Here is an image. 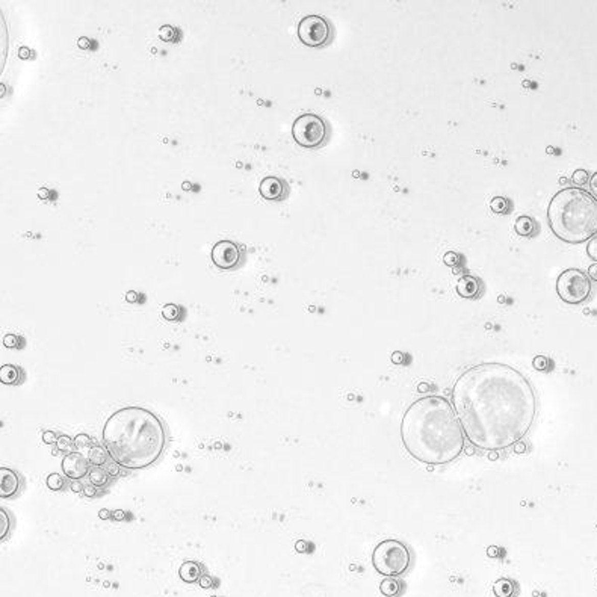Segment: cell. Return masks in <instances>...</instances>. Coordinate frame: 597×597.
<instances>
[{"label":"cell","mask_w":597,"mask_h":597,"mask_svg":"<svg viewBox=\"0 0 597 597\" xmlns=\"http://www.w3.org/2000/svg\"><path fill=\"white\" fill-rule=\"evenodd\" d=\"M42 442L45 443V445H53V443H58V436L55 434V431H44L42 433Z\"/></svg>","instance_id":"d6a6232c"},{"label":"cell","mask_w":597,"mask_h":597,"mask_svg":"<svg viewBox=\"0 0 597 597\" xmlns=\"http://www.w3.org/2000/svg\"><path fill=\"white\" fill-rule=\"evenodd\" d=\"M517 584L510 578H500L493 584V594L496 597H516L517 596Z\"/></svg>","instance_id":"9a60e30c"},{"label":"cell","mask_w":597,"mask_h":597,"mask_svg":"<svg viewBox=\"0 0 597 597\" xmlns=\"http://www.w3.org/2000/svg\"><path fill=\"white\" fill-rule=\"evenodd\" d=\"M183 187H185V189H189V187H190V185H189V183H185V185H183Z\"/></svg>","instance_id":"f5cc1de1"},{"label":"cell","mask_w":597,"mask_h":597,"mask_svg":"<svg viewBox=\"0 0 597 597\" xmlns=\"http://www.w3.org/2000/svg\"><path fill=\"white\" fill-rule=\"evenodd\" d=\"M198 582H200V587H201V588H210V587H212V579H210V576H201V579H200Z\"/></svg>","instance_id":"60d3db41"},{"label":"cell","mask_w":597,"mask_h":597,"mask_svg":"<svg viewBox=\"0 0 597 597\" xmlns=\"http://www.w3.org/2000/svg\"><path fill=\"white\" fill-rule=\"evenodd\" d=\"M180 313H182V310H180V307L176 305V304H166V305H163V308H162V316H163L166 321H179Z\"/></svg>","instance_id":"7402d4cb"},{"label":"cell","mask_w":597,"mask_h":597,"mask_svg":"<svg viewBox=\"0 0 597 597\" xmlns=\"http://www.w3.org/2000/svg\"><path fill=\"white\" fill-rule=\"evenodd\" d=\"M112 517L115 519V520L121 522V520H124V519H126V513H124L123 510H115V511L112 513Z\"/></svg>","instance_id":"f6af8a7d"},{"label":"cell","mask_w":597,"mask_h":597,"mask_svg":"<svg viewBox=\"0 0 597 597\" xmlns=\"http://www.w3.org/2000/svg\"><path fill=\"white\" fill-rule=\"evenodd\" d=\"M159 37L162 38V41L174 42V41H177V38H179V32H177V29L173 28V26H162L160 31H159Z\"/></svg>","instance_id":"d4e9b609"},{"label":"cell","mask_w":597,"mask_h":597,"mask_svg":"<svg viewBox=\"0 0 597 597\" xmlns=\"http://www.w3.org/2000/svg\"><path fill=\"white\" fill-rule=\"evenodd\" d=\"M593 294V283L587 272L570 268L562 271L557 278V295L570 305L585 302Z\"/></svg>","instance_id":"8992f818"},{"label":"cell","mask_w":597,"mask_h":597,"mask_svg":"<svg viewBox=\"0 0 597 597\" xmlns=\"http://www.w3.org/2000/svg\"><path fill=\"white\" fill-rule=\"evenodd\" d=\"M513 450H514V453L522 455V453H524V452L528 450V446H526L524 442H519V443H516V445L513 446Z\"/></svg>","instance_id":"f35d334b"},{"label":"cell","mask_w":597,"mask_h":597,"mask_svg":"<svg viewBox=\"0 0 597 597\" xmlns=\"http://www.w3.org/2000/svg\"><path fill=\"white\" fill-rule=\"evenodd\" d=\"M18 56H20L21 59H28V58L31 56V50H29L28 47H21V49L18 50Z\"/></svg>","instance_id":"7dc6e473"},{"label":"cell","mask_w":597,"mask_h":597,"mask_svg":"<svg viewBox=\"0 0 597 597\" xmlns=\"http://www.w3.org/2000/svg\"><path fill=\"white\" fill-rule=\"evenodd\" d=\"M487 555H488L490 558H500V557L504 555V551H502L500 547H497V546H490V547L487 549Z\"/></svg>","instance_id":"e575fe53"},{"label":"cell","mask_w":597,"mask_h":597,"mask_svg":"<svg viewBox=\"0 0 597 597\" xmlns=\"http://www.w3.org/2000/svg\"><path fill=\"white\" fill-rule=\"evenodd\" d=\"M99 517H100L102 520H108V519H111V517H112V511H109V510L103 508V510H100V511H99Z\"/></svg>","instance_id":"7bdbcfd3"},{"label":"cell","mask_w":597,"mask_h":597,"mask_svg":"<svg viewBox=\"0 0 597 597\" xmlns=\"http://www.w3.org/2000/svg\"><path fill=\"white\" fill-rule=\"evenodd\" d=\"M417 392L419 393H428V392H431V386L428 383H420L417 386Z\"/></svg>","instance_id":"ee69618b"},{"label":"cell","mask_w":597,"mask_h":597,"mask_svg":"<svg viewBox=\"0 0 597 597\" xmlns=\"http://www.w3.org/2000/svg\"><path fill=\"white\" fill-rule=\"evenodd\" d=\"M20 490V478L17 472L9 467H0V497L8 499Z\"/></svg>","instance_id":"8fae6325"},{"label":"cell","mask_w":597,"mask_h":597,"mask_svg":"<svg viewBox=\"0 0 597 597\" xmlns=\"http://www.w3.org/2000/svg\"><path fill=\"white\" fill-rule=\"evenodd\" d=\"M590 190H591V195L597 200V173H594L590 179Z\"/></svg>","instance_id":"8d00e7d4"},{"label":"cell","mask_w":597,"mask_h":597,"mask_svg":"<svg viewBox=\"0 0 597 597\" xmlns=\"http://www.w3.org/2000/svg\"><path fill=\"white\" fill-rule=\"evenodd\" d=\"M212 261L217 268L228 271L234 269L242 259V251L239 245H236L231 241H220L213 245L210 253Z\"/></svg>","instance_id":"9c48e42d"},{"label":"cell","mask_w":597,"mask_h":597,"mask_svg":"<svg viewBox=\"0 0 597 597\" xmlns=\"http://www.w3.org/2000/svg\"><path fill=\"white\" fill-rule=\"evenodd\" d=\"M443 261H445V265H448L450 268H455V266H458L461 263V257L455 251H448L443 256Z\"/></svg>","instance_id":"83f0119b"},{"label":"cell","mask_w":597,"mask_h":597,"mask_svg":"<svg viewBox=\"0 0 597 597\" xmlns=\"http://www.w3.org/2000/svg\"><path fill=\"white\" fill-rule=\"evenodd\" d=\"M488 458H490V460H497V458H499V455H497V450H490V453H488Z\"/></svg>","instance_id":"f907efd6"},{"label":"cell","mask_w":597,"mask_h":597,"mask_svg":"<svg viewBox=\"0 0 597 597\" xmlns=\"http://www.w3.org/2000/svg\"><path fill=\"white\" fill-rule=\"evenodd\" d=\"M571 182L576 185V186H584L590 182V174L588 171L585 170H576L571 176Z\"/></svg>","instance_id":"4316f807"},{"label":"cell","mask_w":597,"mask_h":597,"mask_svg":"<svg viewBox=\"0 0 597 597\" xmlns=\"http://www.w3.org/2000/svg\"><path fill=\"white\" fill-rule=\"evenodd\" d=\"M259 192L265 200H283L286 195V187L278 177L269 176L260 182Z\"/></svg>","instance_id":"7c38bea8"},{"label":"cell","mask_w":597,"mask_h":597,"mask_svg":"<svg viewBox=\"0 0 597 597\" xmlns=\"http://www.w3.org/2000/svg\"><path fill=\"white\" fill-rule=\"evenodd\" d=\"M88 478H89L91 485L102 488V487H106V485H108L111 476H109V473H108L106 470H103V469H100V467H94L92 470H89Z\"/></svg>","instance_id":"d6986e66"},{"label":"cell","mask_w":597,"mask_h":597,"mask_svg":"<svg viewBox=\"0 0 597 597\" xmlns=\"http://www.w3.org/2000/svg\"><path fill=\"white\" fill-rule=\"evenodd\" d=\"M450 402L467 442L483 450H500L522 442L538 410L531 381L505 363H480L461 373Z\"/></svg>","instance_id":"6da1fadb"},{"label":"cell","mask_w":597,"mask_h":597,"mask_svg":"<svg viewBox=\"0 0 597 597\" xmlns=\"http://www.w3.org/2000/svg\"><path fill=\"white\" fill-rule=\"evenodd\" d=\"M75 445L79 448H88L91 445V439L86 434H77L75 437Z\"/></svg>","instance_id":"1f68e13d"},{"label":"cell","mask_w":597,"mask_h":597,"mask_svg":"<svg viewBox=\"0 0 597 597\" xmlns=\"http://www.w3.org/2000/svg\"><path fill=\"white\" fill-rule=\"evenodd\" d=\"M379 591L386 597H399L404 593V582L399 578H386L379 584Z\"/></svg>","instance_id":"2e32d148"},{"label":"cell","mask_w":597,"mask_h":597,"mask_svg":"<svg viewBox=\"0 0 597 597\" xmlns=\"http://www.w3.org/2000/svg\"><path fill=\"white\" fill-rule=\"evenodd\" d=\"M392 362L395 365H405L407 363V355L404 352H401V351H395L392 354Z\"/></svg>","instance_id":"836d02e7"},{"label":"cell","mask_w":597,"mask_h":597,"mask_svg":"<svg viewBox=\"0 0 597 597\" xmlns=\"http://www.w3.org/2000/svg\"><path fill=\"white\" fill-rule=\"evenodd\" d=\"M21 379V371L20 368L14 365H3L0 368V381L2 384H18Z\"/></svg>","instance_id":"ac0fdd59"},{"label":"cell","mask_w":597,"mask_h":597,"mask_svg":"<svg viewBox=\"0 0 597 597\" xmlns=\"http://www.w3.org/2000/svg\"><path fill=\"white\" fill-rule=\"evenodd\" d=\"M108 457H109L108 450H106L105 448H102V446H97V445L89 449V453H88V460H89V463H91L92 466H95V467H99V466H103V464L106 463Z\"/></svg>","instance_id":"ffe728a7"},{"label":"cell","mask_w":597,"mask_h":597,"mask_svg":"<svg viewBox=\"0 0 597 597\" xmlns=\"http://www.w3.org/2000/svg\"><path fill=\"white\" fill-rule=\"evenodd\" d=\"M295 551L299 552V554H307V552L310 551V544H308L305 540H298V541L295 543Z\"/></svg>","instance_id":"d590c367"},{"label":"cell","mask_w":597,"mask_h":597,"mask_svg":"<svg viewBox=\"0 0 597 597\" xmlns=\"http://www.w3.org/2000/svg\"><path fill=\"white\" fill-rule=\"evenodd\" d=\"M514 228H516V233L519 236H523V237H532V236H535L538 233V225L535 223V220L528 217V215L519 217L516 220Z\"/></svg>","instance_id":"e0dca14e"},{"label":"cell","mask_w":597,"mask_h":597,"mask_svg":"<svg viewBox=\"0 0 597 597\" xmlns=\"http://www.w3.org/2000/svg\"><path fill=\"white\" fill-rule=\"evenodd\" d=\"M18 343H20V337L15 335H6L3 337V345L6 348H20Z\"/></svg>","instance_id":"f546056e"},{"label":"cell","mask_w":597,"mask_h":597,"mask_svg":"<svg viewBox=\"0 0 597 597\" xmlns=\"http://www.w3.org/2000/svg\"><path fill=\"white\" fill-rule=\"evenodd\" d=\"M372 565L376 573L386 578L402 576L409 571L411 565L410 549L399 540H383L373 549Z\"/></svg>","instance_id":"5b68a950"},{"label":"cell","mask_w":597,"mask_h":597,"mask_svg":"<svg viewBox=\"0 0 597 597\" xmlns=\"http://www.w3.org/2000/svg\"><path fill=\"white\" fill-rule=\"evenodd\" d=\"M77 45L80 47V49H88L89 47V39L86 37H82L77 39Z\"/></svg>","instance_id":"c3c4849f"},{"label":"cell","mask_w":597,"mask_h":597,"mask_svg":"<svg viewBox=\"0 0 597 597\" xmlns=\"http://www.w3.org/2000/svg\"><path fill=\"white\" fill-rule=\"evenodd\" d=\"M83 488H85V487L80 484L79 481H75V483L71 484V490H73L75 493H83Z\"/></svg>","instance_id":"681fc988"},{"label":"cell","mask_w":597,"mask_h":597,"mask_svg":"<svg viewBox=\"0 0 597 597\" xmlns=\"http://www.w3.org/2000/svg\"><path fill=\"white\" fill-rule=\"evenodd\" d=\"M587 254H588V257H590V259H593V260L597 263V234L594 236V237H591V239L588 241V245H587Z\"/></svg>","instance_id":"f1b7e54d"},{"label":"cell","mask_w":597,"mask_h":597,"mask_svg":"<svg viewBox=\"0 0 597 597\" xmlns=\"http://www.w3.org/2000/svg\"><path fill=\"white\" fill-rule=\"evenodd\" d=\"M179 576L183 582L194 584L201 579V565L195 561H185L179 568Z\"/></svg>","instance_id":"5bb4252c"},{"label":"cell","mask_w":597,"mask_h":597,"mask_svg":"<svg viewBox=\"0 0 597 597\" xmlns=\"http://www.w3.org/2000/svg\"><path fill=\"white\" fill-rule=\"evenodd\" d=\"M126 301H127V302H136V301H138V294H136L135 291H129V292L126 294Z\"/></svg>","instance_id":"bcb514c9"},{"label":"cell","mask_w":597,"mask_h":597,"mask_svg":"<svg viewBox=\"0 0 597 597\" xmlns=\"http://www.w3.org/2000/svg\"><path fill=\"white\" fill-rule=\"evenodd\" d=\"M457 294L461 297V298L466 299H473L478 298L480 294H481V281L480 278L473 277V275H463L458 281H457Z\"/></svg>","instance_id":"4fadbf2b"},{"label":"cell","mask_w":597,"mask_h":597,"mask_svg":"<svg viewBox=\"0 0 597 597\" xmlns=\"http://www.w3.org/2000/svg\"><path fill=\"white\" fill-rule=\"evenodd\" d=\"M401 440L411 458L428 466L452 463L466 445L452 402L439 395L411 402L401 420Z\"/></svg>","instance_id":"7a4b0ae2"},{"label":"cell","mask_w":597,"mask_h":597,"mask_svg":"<svg viewBox=\"0 0 597 597\" xmlns=\"http://www.w3.org/2000/svg\"><path fill=\"white\" fill-rule=\"evenodd\" d=\"M108 473H109V476H118L120 475V466L116 464V463H112V464H109L108 466V470H106Z\"/></svg>","instance_id":"ab89813d"},{"label":"cell","mask_w":597,"mask_h":597,"mask_svg":"<svg viewBox=\"0 0 597 597\" xmlns=\"http://www.w3.org/2000/svg\"><path fill=\"white\" fill-rule=\"evenodd\" d=\"M588 277H590V280L591 281H597V263H593L590 268H588Z\"/></svg>","instance_id":"b9f144b4"},{"label":"cell","mask_w":597,"mask_h":597,"mask_svg":"<svg viewBox=\"0 0 597 597\" xmlns=\"http://www.w3.org/2000/svg\"><path fill=\"white\" fill-rule=\"evenodd\" d=\"M532 366H534V369H537V371L547 372V371L552 368V362H551L547 357H544V355H537V357L532 360Z\"/></svg>","instance_id":"484cf974"},{"label":"cell","mask_w":597,"mask_h":597,"mask_svg":"<svg viewBox=\"0 0 597 597\" xmlns=\"http://www.w3.org/2000/svg\"><path fill=\"white\" fill-rule=\"evenodd\" d=\"M490 209L494 213H499V215L508 213L511 210V201L507 197H494L490 201Z\"/></svg>","instance_id":"44dd1931"},{"label":"cell","mask_w":597,"mask_h":597,"mask_svg":"<svg viewBox=\"0 0 597 597\" xmlns=\"http://www.w3.org/2000/svg\"><path fill=\"white\" fill-rule=\"evenodd\" d=\"M49 195V190L47 189H41L39 190V197H47Z\"/></svg>","instance_id":"816d5d0a"},{"label":"cell","mask_w":597,"mask_h":597,"mask_svg":"<svg viewBox=\"0 0 597 597\" xmlns=\"http://www.w3.org/2000/svg\"><path fill=\"white\" fill-rule=\"evenodd\" d=\"M292 136L295 142L304 149H318L325 142L328 127L319 115L302 113L295 118L292 124Z\"/></svg>","instance_id":"52a82bcc"},{"label":"cell","mask_w":597,"mask_h":597,"mask_svg":"<svg viewBox=\"0 0 597 597\" xmlns=\"http://www.w3.org/2000/svg\"><path fill=\"white\" fill-rule=\"evenodd\" d=\"M83 494H85L86 497H95V496H97V488H95L94 485H86V487L83 488Z\"/></svg>","instance_id":"74e56055"},{"label":"cell","mask_w":597,"mask_h":597,"mask_svg":"<svg viewBox=\"0 0 597 597\" xmlns=\"http://www.w3.org/2000/svg\"><path fill=\"white\" fill-rule=\"evenodd\" d=\"M331 26L322 15H307L298 23L299 41L307 47H322L331 39Z\"/></svg>","instance_id":"ba28073f"},{"label":"cell","mask_w":597,"mask_h":597,"mask_svg":"<svg viewBox=\"0 0 597 597\" xmlns=\"http://www.w3.org/2000/svg\"><path fill=\"white\" fill-rule=\"evenodd\" d=\"M45 484L49 487V490L52 491H59L65 487V481L64 478L59 475V473H50L45 480Z\"/></svg>","instance_id":"603a6c76"},{"label":"cell","mask_w":597,"mask_h":597,"mask_svg":"<svg viewBox=\"0 0 597 597\" xmlns=\"http://www.w3.org/2000/svg\"><path fill=\"white\" fill-rule=\"evenodd\" d=\"M547 223L562 242L584 244L597 234V200L581 187L561 189L549 203Z\"/></svg>","instance_id":"277c9868"},{"label":"cell","mask_w":597,"mask_h":597,"mask_svg":"<svg viewBox=\"0 0 597 597\" xmlns=\"http://www.w3.org/2000/svg\"><path fill=\"white\" fill-rule=\"evenodd\" d=\"M102 439L113 463L127 470H142L162 457L166 431L157 414L144 407L129 405L113 411L106 419Z\"/></svg>","instance_id":"3957f363"},{"label":"cell","mask_w":597,"mask_h":597,"mask_svg":"<svg viewBox=\"0 0 597 597\" xmlns=\"http://www.w3.org/2000/svg\"><path fill=\"white\" fill-rule=\"evenodd\" d=\"M71 445H75V440L71 437H68V436H61L58 439V443H56V446H58L59 450H65V449L70 448Z\"/></svg>","instance_id":"4dcf8cb0"},{"label":"cell","mask_w":597,"mask_h":597,"mask_svg":"<svg viewBox=\"0 0 597 597\" xmlns=\"http://www.w3.org/2000/svg\"><path fill=\"white\" fill-rule=\"evenodd\" d=\"M9 529H11V519H9V514L0 508V540H5L9 534Z\"/></svg>","instance_id":"cb8c5ba5"},{"label":"cell","mask_w":597,"mask_h":597,"mask_svg":"<svg viewBox=\"0 0 597 597\" xmlns=\"http://www.w3.org/2000/svg\"><path fill=\"white\" fill-rule=\"evenodd\" d=\"M62 472L67 478L79 481L89 473V460L79 452H70L62 460Z\"/></svg>","instance_id":"30bf717a"}]
</instances>
